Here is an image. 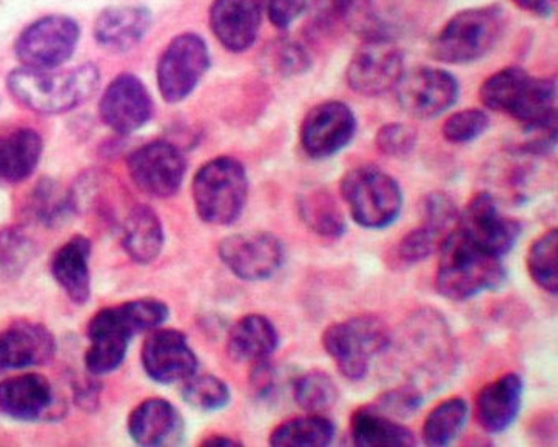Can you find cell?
I'll return each instance as SVG.
<instances>
[{
	"label": "cell",
	"instance_id": "6da1fadb",
	"mask_svg": "<svg viewBox=\"0 0 558 447\" xmlns=\"http://www.w3.org/2000/svg\"><path fill=\"white\" fill-rule=\"evenodd\" d=\"M480 99L489 110L522 124L530 141L557 144V81L534 77L520 67H506L487 77Z\"/></svg>",
	"mask_w": 558,
	"mask_h": 447
},
{
	"label": "cell",
	"instance_id": "5bb4252c",
	"mask_svg": "<svg viewBox=\"0 0 558 447\" xmlns=\"http://www.w3.org/2000/svg\"><path fill=\"white\" fill-rule=\"evenodd\" d=\"M219 258L234 277L244 281H266L284 263V245L269 232L236 233L221 241Z\"/></svg>",
	"mask_w": 558,
	"mask_h": 447
},
{
	"label": "cell",
	"instance_id": "e0dca14e",
	"mask_svg": "<svg viewBox=\"0 0 558 447\" xmlns=\"http://www.w3.org/2000/svg\"><path fill=\"white\" fill-rule=\"evenodd\" d=\"M141 358L147 375L161 385L187 382L198 369V358L190 348L187 337L174 329L150 330Z\"/></svg>",
	"mask_w": 558,
	"mask_h": 447
},
{
	"label": "cell",
	"instance_id": "44dd1931",
	"mask_svg": "<svg viewBox=\"0 0 558 447\" xmlns=\"http://www.w3.org/2000/svg\"><path fill=\"white\" fill-rule=\"evenodd\" d=\"M50 379L40 374L11 376L0 383V411L10 419L37 421L48 419L54 409Z\"/></svg>",
	"mask_w": 558,
	"mask_h": 447
},
{
	"label": "cell",
	"instance_id": "7dc6e473",
	"mask_svg": "<svg viewBox=\"0 0 558 447\" xmlns=\"http://www.w3.org/2000/svg\"><path fill=\"white\" fill-rule=\"evenodd\" d=\"M201 446H210V447H230V446H241L240 442L236 439L229 437H221V435H215V437H208L204 439L203 445Z\"/></svg>",
	"mask_w": 558,
	"mask_h": 447
},
{
	"label": "cell",
	"instance_id": "9a60e30c",
	"mask_svg": "<svg viewBox=\"0 0 558 447\" xmlns=\"http://www.w3.org/2000/svg\"><path fill=\"white\" fill-rule=\"evenodd\" d=\"M359 122L348 104L327 100L308 111L301 125V145L314 159L332 158L355 137Z\"/></svg>",
	"mask_w": 558,
	"mask_h": 447
},
{
	"label": "cell",
	"instance_id": "8fae6325",
	"mask_svg": "<svg viewBox=\"0 0 558 447\" xmlns=\"http://www.w3.org/2000/svg\"><path fill=\"white\" fill-rule=\"evenodd\" d=\"M456 227L482 251L498 258L508 255L522 234V224L501 214L489 192H480L469 201Z\"/></svg>",
	"mask_w": 558,
	"mask_h": 447
},
{
	"label": "cell",
	"instance_id": "f1b7e54d",
	"mask_svg": "<svg viewBox=\"0 0 558 447\" xmlns=\"http://www.w3.org/2000/svg\"><path fill=\"white\" fill-rule=\"evenodd\" d=\"M124 249L137 264L154 263L163 247V227L154 208L133 207L124 224Z\"/></svg>",
	"mask_w": 558,
	"mask_h": 447
},
{
	"label": "cell",
	"instance_id": "d6986e66",
	"mask_svg": "<svg viewBox=\"0 0 558 447\" xmlns=\"http://www.w3.org/2000/svg\"><path fill=\"white\" fill-rule=\"evenodd\" d=\"M56 340L46 326L17 322L0 331V374L43 366L54 357Z\"/></svg>",
	"mask_w": 558,
	"mask_h": 447
},
{
	"label": "cell",
	"instance_id": "7bdbcfd3",
	"mask_svg": "<svg viewBox=\"0 0 558 447\" xmlns=\"http://www.w3.org/2000/svg\"><path fill=\"white\" fill-rule=\"evenodd\" d=\"M356 0H315L314 17L323 28L335 27L351 16Z\"/></svg>",
	"mask_w": 558,
	"mask_h": 447
},
{
	"label": "cell",
	"instance_id": "2e32d148",
	"mask_svg": "<svg viewBox=\"0 0 558 447\" xmlns=\"http://www.w3.org/2000/svg\"><path fill=\"white\" fill-rule=\"evenodd\" d=\"M126 166L137 188L155 197L177 195L187 170L182 153L166 141L137 148L130 155Z\"/></svg>",
	"mask_w": 558,
	"mask_h": 447
},
{
	"label": "cell",
	"instance_id": "60d3db41",
	"mask_svg": "<svg viewBox=\"0 0 558 447\" xmlns=\"http://www.w3.org/2000/svg\"><path fill=\"white\" fill-rule=\"evenodd\" d=\"M416 143H418V133L414 126L403 122L383 125L375 136L378 150L389 158H405L415 150Z\"/></svg>",
	"mask_w": 558,
	"mask_h": 447
},
{
	"label": "cell",
	"instance_id": "836d02e7",
	"mask_svg": "<svg viewBox=\"0 0 558 447\" xmlns=\"http://www.w3.org/2000/svg\"><path fill=\"white\" fill-rule=\"evenodd\" d=\"M527 270L532 281L545 292L558 293V229H550L532 242L527 252Z\"/></svg>",
	"mask_w": 558,
	"mask_h": 447
},
{
	"label": "cell",
	"instance_id": "3957f363",
	"mask_svg": "<svg viewBox=\"0 0 558 447\" xmlns=\"http://www.w3.org/2000/svg\"><path fill=\"white\" fill-rule=\"evenodd\" d=\"M99 73L92 63L70 70L22 67L9 76V89L28 110L40 114L72 111L98 89Z\"/></svg>",
	"mask_w": 558,
	"mask_h": 447
},
{
	"label": "cell",
	"instance_id": "b9f144b4",
	"mask_svg": "<svg viewBox=\"0 0 558 447\" xmlns=\"http://www.w3.org/2000/svg\"><path fill=\"white\" fill-rule=\"evenodd\" d=\"M459 207L452 196L445 192H433L423 197L422 218L424 222L450 232L459 221Z\"/></svg>",
	"mask_w": 558,
	"mask_h": 447
},
{
	"label": "cell",
	"instance_id": "4316f807",
	"mask_svg": "<svg viewBox=\"0 0 558 447\" xmlns=\"http://www.w3.org/2000/svg\"><path fill=\"white\" fill-rule=\"evenodd\" d=\"M40 134L19 129L0 136V181L17 184L35 173L43 156Z\"/></svg>",
	"mask_w": 558,
	"mask_h": 447
},
{
	"label": "cell",
	"instance_id": "f35d334b",
	"mask_svg": "<svg viewBox=\"0 0 558 447\" xmlns=\"http://www.w3.org/2000/svg\"><path fill=\"white\" fill-rule=\"evenodd\" d=\"M490 119L480 108H468L450 114L442 124V136L452 144H468L478 140L489 129Z\"/></svg>",
	"mask_w": 558,
	"mask_h": 447
},
{
	"label": "cell",
	"instance_id": "603a6c76",
	"mask_svg": "<svg viewBox=\"0 0 558 447\" xmlns=\"http://www.w3.org/2000/svg\"><path fill=\"white\" fill-rule=\"evenodd\" d=\"M524 383L522 376H498L480 390L475 409L480 426L487 434H501L512 426L522 409Z\"/></svg>",
	"mask_w": 558,
	"mask_h": 447
},
{
	"label": "cell",
	"instance_id": "8992f818",
	"mask_svg": "<svg viewBox=\"0 0 558 447\" xmlns=\"http://www.w3.org/2000/svg\"><path fill=\"white\" fill-rule=\"evenodd\" d=\"M193 201L204 222L230 226L243 215L248 178L243 164L230 156L211 159L193 178Z\"/></svg>",
	"mask_w": 558,
	"mask_h": 447
},
{
	"label": "cell",
	"instance_id": "e575fe53",
	"mask_svg": "<svg viewBox=\"0 0 558 447\" xmlns=\"http://www.w3.org/2000/svg\"><path fill=\"white\" fill-rule=\"evenodd\" d=\"M296 404L308 413H323L332 409L340 398V390L326 372L311 371L293 383Z\"/></svg>",
	"mask_w": 558,
	"mask_h": 447
},
{
	"label": "cell",
	"instance_id": "277c9868",
	"mask_svg": "<svg viewBox=\"0 0 558 447\" xmlns=\"http://www.w3.org/2000/svg\"><path fill=\"white\" fill-rule=\"evenodd\" d=\"M437 286L440 295L466 301L505 285L508 270L504 259L490 255L468 240L457 227L450 230L440 247Z\"/></svg>",
	"mask_w": 558,
	"mask_h": 447
},
{
	"label": "cell",
	"instance_id": "f6af8a7d",
	"mask_svg": "<svg viewBox=\"0 0 558 447\" xmlns=\"http://www.w3.org/2000/svg\"><path fill=\"white\" fill-rule=\"evenodd\" d=\"M278 50L277 65L281 73H304L311 67V58L300 44H284Z\"/></svg>",
	"mask_w": 558,
	"mask_h": 447
},
{
	"label": "cell",
	"instance_id": "cb8c5ba5",
	"mask_svg": "<svg viewBox=\"0 0 558 447\" xmlns=\"http://www.w3.org/2000/svg\"><path fill=\"white\" fill-rule=\"evenodd\" d=\"M92 242L76 234L54 253L51 275L74 304L84 305L92 298Z\"/></svg>",
	"mask_w": 558,
	"mask_h": 447
},
{
	"label": "cell",
	"instance_id": "ac0fdd59",
	"mask_svg": "<svg viewBox=\"0 0 558 447\" xmlns=\"http://www.w3.org/2000/svg\"><path fill=\"white\" fill-rule=\"evenodd\" d=\"M99 111L113 132L130 134L143 129L154 117V100L136 76L121 74L104 92Z\"/></svg>",
	"mask_w": 558,
	"mask_h": 447
},
{
	"label": "cell",
	"instance_id": "d4e9b609",
	"mask_svg": "<svg viewBox=\"0 0 558 447\" xmlns=\"http://www.w3.org/2000/svg\"><path fill=\"white\" fill-rule=\"evenodd\" d=\"M150 13L141 7H117L104 11L95 25L100 47L117 53L132 50L150 28Z\"/></svg>",
	"mask_w": 558,
	"mask_h": 447
},
{
	"label": "cell",
	"instance_id": "5b68a950",
	"mask_svg": "<svg viewBox=\"0 0 558 447\" xmlns=\"http://www.w3.org/2000/svg\"><path fill=\"white\" fill-rule=\"evenodd\" d=\"M505 28L506 14L500 5L460 11L434 37L430 56L452 65L478 61L494 50Z\"/></svg>",
	"mask_w": 558,
	"mask_h": 447
},
{
	"label": "cell",
	"instance_id": "d6a6232c",
	"mask_svg": "<svg viewBox=\"0 0 558 447\" xmlns=\"http://www.w3.org/2000/svg\"><path fill=\"white\" fill-rule=\"evenodd\" d=\"M449 233L440 227L423 221L422 226L415 227L398 241L389 261L397 268L415 266L440 251Z\"/></svg>",
	"mask_w": 558,
	"mask_h": 447
},
{
	"label": "cell",
	"instance_id": "52a82bcc",
	"mask_svg": "<svg viewBox=\"0 0 558 447\" xmlns=\"http://www.w3.org/2000/svg\"><path fill=\"white\" fill-rule=\"evenodd\" d=\"M390 331L375 315H359L330 324L323 334V346L338 371L351 382L369 372L372 360L389 349Z\"/></svg>",
	"mask_w": 558,
	"mask_h": 447
},
{
	"label": "cell",
	"instance_id": "ee69618b",
	"mask_svg": "<svg viewBox=\"0 0 558 447\" xmlns=\"http://www.w3.org/2000/svg\"><path fill=\"white\" fill-rule=\"evenodd\" d=\"M306 9L307 0H267V14L279 29L289 28Z\"/></svg>",
	"mask_w": 558,
	"mask_h": 447
},
{
	"label": "cell",
	"instance_id": "ba28073f",
	"mask_svg": "<svg viewBox=\"0 0 558 447\" xmlns=\"http://www.w3.org/2000/svg\"><path fill=\"white\" fill-rule=\"evenodd\" d=\"M340 190L353 221L364 229H386L403 210V192L397 179L375 166L348 171L341 179Z\"/></svg>",
	"mask_w": 558,
	"mask_h": 447
},
{
	"label": "cell",
	"instance_id": "7402d4cb",
	"mask_svg": "<svg viewBox=\"0 0 558 447\" xmlns=\"http://www.w3.org/2000/svg\"><path fill=\"white\" fill-rule=\"evenodd\" d=\"M129 434L140 446H177L184 434V421L170 401L150 398L130 413Z\"/></svg>",
	"mask_w": 558,
	"mask_h": 447
},
{
	"label": "cell",
	"instance_id": "ffe728a7",
	"mask_svg": "<svg viewBox=\"0 0 558 447\" xmlns=\"http://www.w3.org/2000/svg\"><path fill=\"white\" fill-rule=\"evenodd\" d=\"M262 21L259 0H215L210 10L211 32L232 53H243L255 44Z\"/></svg>",
	"mask_w": 558,
	"mask_h": 447
},
{
	"label": "cell",
	"instance_id": "7a4b0ae2",
	"mask_svg": "<svg viewBox=\"0 0 558 447\" xmlns=\"http://www.w3.org/2000/svg\"><path fill=\"white\" fill-rule=\"evenodd\" d=\"M167 318V304L151 298L102 309L88 323L90 348L85 353V367L92 375L117 371L125 360L132 338L141 331L158 329Z\"/></svg>",
	"mask_w": 558,
	"mask_h": 447
},
{
	"label": "cell",
	"instance_id": "ab89813d",
	"mask_svg": "<svg viewBox=\"0 0 558 447\" xmlns=\"http://www.w3.org/2000/svg\"><path fill=\"white\" fill-rule=\"evenodd\" d=\"M422 404V390L414 385H405L379 395L371 406L390 419L404 420L414 415Z\"/></svg>",
	"mask_w": 558,
	"mask_h": 447
},
{
	"label": "cell",
	"instance_id": "8d00e7d4",
	"mask_svg": "<svg viewBox=\"0 0 558 447\" xmlns=\"http://www.w3.org/2000/svg\"><path fill=\"white\" fill-rule=\"evenodd\" d=\"M182 398L201 411H219L230 401L229 386L214 375H193L185 382Z\"/></svg>",
	"mask_w": 558,
	"mask_h": 447
},
{
	"label": "cell",
	"instance_id": "7c38bea8",
	"mask_svg": "<svg viewBox=\"0 0 558 447\" xmlns=\"http://www.w3.org/2000/svg\"><path fill=\"white\" fill-rule=\"evenodd\" d=\"M210 65L206 43L199 36L182 35L171 40L158 65V85L162 98L181 102L196 88Z\"/></svg>",
	"mask_w": 558,
	"mask_h": 447
},
{
	"label": "cell",
	"instance_id": "4dcf8cb0",
	"mask_svg": "<svg viewBox=\"0 0 558 447\" xmlns=\"http://www.w3.org/2000/svg\"><path fill=\"white\" fill-rule=\"evenodd\" d=\"M337 427L322 413L284 421L275 427L269 443L274 447H326L333 442Z\"/></svg>",
	"mask_w": 558,
	"mask_h": 447
},
{
	"label": "cell",
	"instance_id": "30bf717a",
	"mask_svg": "<svg viewBox=\"0 0 558 447\" xmlns=\"http://www.w3.org/2000/svg\"><path fill=\"white\" fill-rule=\"evenodd\" d=\"M398 106L409 117L434 119L456 106L460 84L452 73L435 67H415L403 73L396 85Z\"/></svg>",
	"mask_w": 558,
	"mask_h": 447
},
{
	"label": "cell",
	"instance_id": "4fadbf2b",
	"mask_svg": "<svg viewBox=\"0 0 558 447\" xmlns=\"http://www.w3.org/2000/svg\"><path fill=\"white\" fill-rule=\"evenodd\" d=\"M80 40V27L70 17L48 16L19 36L17 58L32 69H59L69 61Z\"/></svg>",
	"mask_w": 558,
	"mask_h": 447
},
{
	"label": "cell",
	"instance_id": "d590c367",
	"mask_svg": "<svg viewBox=\"0 0 558 447\" xmlns=\"http://www.w3.org/2000/svg\"><path fill=\"white\" fill-rule=\"evenodd\" d=\"M36 256V244L16 227L0 230V277L11 279L24 274Z\"/></svg>",
	"mask_w": 558,
	"mask_h": 447
},
{
	"label": "cell",
	"instance_id": "83f0119b",
	"mask_svg": "<svg viewBox=\"0 0 558 447\" xmlns=\"http://www.w3.org/2000/svg\"><path fill=\"white\" fill-rule=\"evenodd\" d=\"M351 435L353 445L360 447H411L416 443L411 430L371 404L353 412Z\"/></svg>",
	"mask_w": 558,
	"mask_h": 447
},
{
	"label": "cell",
	"instance_id": "484cf974",
	"mask_svg": "<svg viewBox=\"0 0 558 447\" xmlns=\"http://www.w3.org/2000/svg\"><path fill=\"white\" fill-rule=\"evenodd\" d=\"M277 327L267 316L252 313L243 316L230 330L227 352L238 363H259L278 349Z\"/></svg>",
	"mask_w": 558,
	"mask_h": 447
},
{
	"label": "cell",
	"instance_id": "74e56055",
	"mask_svg": "<svg viewBox=\"0 0 558 447\" xmlns=\"http://www.w3.org/2000/svg\"><path fill=\"white\" fill-rule=\"evenodd\" d=\"M73 208V197L65 195L53 181H44L37 185L32 196L29 212L35 215L37 221L53 226L65 218Z\"/></svg>",
	"mask_w": 558,
	"mask_h": 447
},
{
	"label": "cell",
	"instance_id": "9c48e42d",
	"mask_svg": "<svg viewBox=\"0 0 558 447\" xmlns=\"http://www.w3.org/2000/svg\"><path fill=\"white\" fill-rule=\"evenodd\" d=\"M403 73V50L388 36L367 37L352 56L345 80L356 95L375 98L396 88Z\"/></svg>",
	"mask_w": 558,
	"mask_h": 447
},
{
	"label": "cell",
	"instance_id": "1f68e13d",
	"mask_svg": "<svg viewBox=\"0 0 558 447\" xmlns=\"http://www.w3.org/2000/svg\"><path fill=\"white\" fill-rule=\"evenodd\" d=\"M468 415L469 406L463 398H449V400L440 402L424 421V445L430 447L449 446L463 431Z\"/></svg>",
	"mask_w": 558,
	"mask_h": 447
},
{
	"label": "cell",
	"instance_id": "f546056e",
	"mask_svg": "<svg viewBox=\"0 0 558 447\" xmlns=\"http://www.w3.org/2000/svg\"><path fill=\"white\" fill-rule=\"evenodd\" d=\"M298 212L312 232L327 240H338L348 229L337 200L325 189L311 190L301 196Z\"/></svg>",
	"mask_w": 558,
	"mask_h": 447
},
{
	"label": "cell",
	"instance_id": "bcb514c9",
	"mask_svg": "<svg viewBox=\"0 0 558 447\" xmlns=\"http://www.w3.org/2000/svg\"><path fill=\"white\" fill-rule=\"evenodd\" d=\"M519 9L535 14L538 17H548L557 7V0H512Z\"/></svg>",
	"mask_w": 558,
	"mask_h": 447
}]
</instances>
